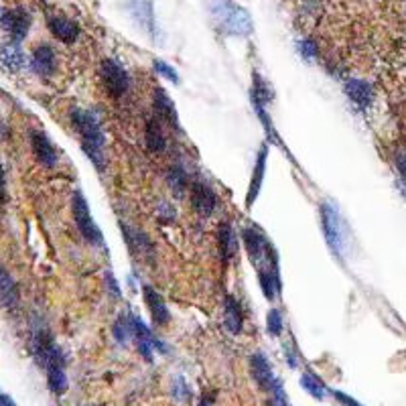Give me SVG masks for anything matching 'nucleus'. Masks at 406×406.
<instances>
[{
  "instance_id": "5701e85b",
  "label": "nucleus",
  "mask_w": 406,
  "mask_h": 406,
  "mask_svg": "<svg viewBox=\"0 0 406 406\" xmlns=\"http://www.w3.org/2000/svg\"><path fill=\"white\" fill-rule=\"evenodd\" d=\"M167 183H169L171 191L175 193V197H183L185 189H187V175L183 169L173 167L167 175Z\"/></svg>"
},
{
  "instance_id": "412c9836",
  "label": "nucleus",
  "mask_w": 406,
  "mask_h": 406,
  "mask_svg": "<svg viewBox=\"0 0 406 406\" xmlns=\"http://www.w3.org/2000/svg\"><path fill=\"white\" fill-rule=\"evenodd\" d=\"M155 110L167 122L177 126V120H179L177 118V110H175V106L171 102V98H167V93L163 92V90H155Z\"/></svg>"
},
{
  "instance_id": "423d86ee",
  "label": "nucleus",
  "mask_w": 406,
  "mask_h": 406,
  "mask_svg": "<svg viewBox=\"0 0 406 406\" xmlns=\"http://www.w3.org/2000/svg\"><path fill=\"white\" fill-rule=\"evenodd\" d=\"M31 14L25 9L16 6V9H0V25L9 33V37L13 43H19L26 37L29 29H31Z\"/></svg>"
},
{
  "instance_id": "cd10ccee",
  "label": "nucleus",
  "mask_w": 406,
  "mask_h": 406,
  "mask_svg": "<svg viewBox=\"0 0 406 406\" xmlns=\"http://www.w3.org/2000/svg\"><path fill=\"white\" fill-rule=\"evenodd\" d=\"M299 47H301V53L307 57V59H313L315 55H317V49H315L313 41H309V39L301 41V43H299Z\"/></svg>"
},
{
  "instance_id": "f257e3e1",
  "label": "nucleus",
  "mask_w": 406,
  "mask_h": 406,
  "mask_svg": "<svg viewBox=\"0 0 406 406\" xmlns=\"http://www.w3.org/2000/svg\"><path fill=\"white\" fill-rule=\"evenodd\" d=\"M71 124H73V128L78 132L83 153L90 157L96 169L102 171V167H104L106 138L104 132H102V126H100V120L96 118V114L90 112V110L76 108L71 112Z\"/></svg>"
},
{
  "instance_id": "bb28decb",
  "label": "nucleus",
  "mask_w": 406,
  "mask_h": 406,
  "mask_svg": "<svg viewBox=\"0 0 406 406\" xmlns=\"http://www.w3.org/2000/svg\"><path fill=\"white\" fill-rule=\"evenodd\" d=\"M153 66H155V69H157V71H158V73H161V76H163V78L171 79L173 83H179V76H177V71H175V69H173V67H171V66H167L165 61H161V59H157V61H155Z\"/></svg>"
},
{
  "instance_id": "6e6552de",
  "label": "nucleus",
  "mask_w": 406,
  "mask_h": 406,
  "mask_svg": "<svg viewBox=\"0 0 406 406\" xmlns=\"http://www.w3.org/2000/svg\"><path fill=\"white\" fill-rule=\"evenodd\" d=\"M131 329H132V338L136 340V347H138V352L146 357V360H151L155 352H165V345L161 343V341L153 335V331L144 325L143 321H141V317H136V315H131Z\"/></svg>"
},
{
  "instance_id": "f8f14e48",
  "label": "nucleus",
  "mask_w": 406,
  "mask_h": 406,
  "mask_svg": "<svg viewBox=\"0 0 406 406\" xmlns=\"http://www.w3.org/2000/svg\"><path fill=\"white\" fill-rule=\"evenodd\" d=\"M47 26H49V31L53 33V37L64 41V43H73V41H78L79 37L78 23H73L71 19L61 16V14L49 16V19H47Z\"/></svg>"
},
{
  "instance_id": "7c9ffc66",
  "label": "nucleus",
  "mask_w": 406,
  "mask_h": 406,
  "mask_svg": "<svg viewBox=\"0 0 406 406\" xmlns=\"http://www.w3.org/2000/svg\"><path fill=\"white\" fill-rule=\"evenodd\" d=\"M335 398H338L340 402H345V405H357V402H355V400H352L350 396H343L341 392H335Z\"/></svg>"
},
{
  "instance_id": "c85d7f7f",
  "label": "nucleus",
  "mask_w": 406,
  "mask_h": 406,
  "mask_svg": "<svg viewBox=\"0 0 406 406\" xmlns=\"http://www.w3.org/2000/svg\"><path fill=\"white\" fill-rule=\"evenodd\" d=\"M396 169L406 179V146L396 153Z\"/></svg>"
},
{
  "instance_id": "dca6fc26",
  "label": "nucleus",
  "mask_w": 406,
  "mask_h": 406,
  "mask_svg": "<svg viewBox=\"0 0 406 406\" xmlns=\"http://www.w3.org/2000/svg\"><path fill=\"white\" fill-rule=\"evenodd\" d=\"M26 64V57L23 49L19 47V43H9L6 47L0 49V67L6 73H16L21 71Z\"/></svg>"
},
{
  "instance_id": "f3484780",
  "label": "nucleus",
  "mask_w": 406,
  "mask_h": 406,
  "mask_svg": "<svg viewBox=\"0 0 406 406\" xmlns=\"http://www.w3.org/2000/svg\"><path fill=\"white\" fill-rule=\"evenodd\" d=\"M223 325L230 333H240L244 325V313H242V305L234 297H225L223 299Z\"/></svg>"
},
{
  "instance_id": "ddd939ff",
  "label": "nucleus",
  "mask_w": 406,
  "mask_h": 406,
  "mask_svg": "<svg viewBox=\"0 0 406 406\" xmlns=\"http://www.w3.org/2000/svg\"><path fill=\"white\" fill-rule=\"evenodd\" d=\"M191 205L199 215H211L215 211V193L205 183L191 185Z\"/></svg>"
},
{
  "instance_id": "c756f323",
  "label": "nucleus",
  "mask_w": 406,
  "mask_h": 406,
  "mask_svg": "<svg viewBox=\"0 0 406 406\" xmlns=\"http://www.w3.org/2000/svg\"><path fill=\"white\" fill-rule=\"evenodd\" d=\"M106 280H108V285H110V290H112V297H118V287H116V283H114V278H112V275H106Z\"/></svg>"
},
{
  "instance_id": "0eeeda50",
  "label": "nucleus",
  "mask_w": 406,
  "mask_h": 406,
  "mask_svg": "<svg viewBox=\"0 0 406 406\" xmlns=\"http://www.w3.org/2000/svg\"><path fill=\"white\" fill-rule=\"evenodd\" d=\"M321 225H323V234L328 240L329 248L333 250L338 256L343 254V228H341V218L338 210L331 203L321 205Z\"/></svg>"
},
{
  "instance_id": "393cba45",
  "label": "nucleus",
  "mask_w": 406,
  "mask_h": 406,
  "mask_svg": "<svg viewBox=\"0 0 406 406\" xmlns=\"http://www.w3.org/2000/svg\"><path fill=\"white\" fill-rule=\"evenodd\" d=\"M114 338L118 340V343H126L128 338H132L131 317H118V321L114 325Z\"/></svg>"
},
{
  "instance_id": "20e7f679",
  "label": "nucleus",
  "mask_w": 406,
  "mask_h": 406,
  "mask_svg": "<svg viewBox=\"0 0 406 406\" xmlns=\"http://www.w3.org/2000/svg\"><path fill=\"white\" fill-rule=\"evenodd\" d=\"M41 366L47 372V384L49 390L57 396L67 390V376H66V357L61 354V350L57 345H53V350L45 355L39 362Z\"/></svg>"
},
{
  "instance_id": "f03ea898",
  "label": "nucleus",
  "mask_w": 406,
  "mask_h": 406,
  "mask_svg": "<svg viewBox=\"0 0 406 406\" xmlns=\"http://www.w3.org/2000/svg\"><path fill=\"white\" fill-rule=\"evenodd\" d=\"M71 211H73V220H76V225H78L79 234L86 238V242H90L92 246H102L104 244V238H102V232L100 228L93 222L92 213H90V205L86 201V197L81 196L79 191L73 193V199H71Z\"/></svg>"
},
{
  "instance_id": "9b49d317",
  "label": "nucleus",
  "mask_w": 406,
  "mask_h": 406,
  "mask_svg": "<svg viewBox=\"0 0 406 406\" xmlns=\"http://www.w3.org/2000/svg\"><path fill=\"white\" fill-rule=\"evenodd\" d=\"M19 299L21 295L13 275L4 266H0V307L6 311H14L19 307Z\"/></svg>"
},
{
  "instance_id": "a878e982",
  "label": "nucleus",
  "mask_w": 406,
  "mask_h": 406,
  "mask_svg": "<svg viewBox=\"0 0 406 406\" xmlns=\"http://www.w3.org/2000/svg\"><path fill=\"white\" fill-rule=\"evenodd\" d=\"M266 331L270 333V335H280V331H283V315L278 309H270L268 311V317H266Z\"/></svg>"
},
{
  "instance_id": "2eb2a0df",
  "label": "nucleus",
  "mask_w": 406,
  "mask_h": 406,
  "mask_svg": "<svg viewBox=\"0 0 406 406\" xmlns=\"http://www.w3.org/2000/svg\"><path fill=\"white\" fill-rule=\"evenodd\" d=\"M55 66H57V61H55V51H53L49 45H39V47H35L33 57H31V69H33L37 76H41V78L51 76L53 71H55Z\"/></svg>"
},
{
  "instance_id": "4468645a",
  "label": "nucleus",
  "mask_w": 406,
  "mask_h": 406,
  "mask_svg": "<svg viewBox=\"0 0 406 406\" xmlns=\"http://www.w3.org/2000/svg\"><path fill=\"white\" fill-rule=\"evenodd\" d=\"M143 290H144V303H146V307H148V311H151L153 321H155L157 325H161V328H165V325L171 321V313L169 309H167V303L163 301V297H161L153 287H143Z\"/></svg>"
},
{
  "instance_id": "6ab92c4d",
  "label": "nucleus",
  "mask_w": 406,
  "mask_h": 406,
  "mask_svg": "<svg viewBox=\"0 0 406 406\" xmlns=\"http://www.w3.org/2000/svg\"><path fill=\"white\" fill-rule=\"evenodd\" d=\"M144 143H146V148L151 153H163L165 146H167V138L161 131V124L157 120H148L146 126H144Z\"/></svg>"
},
{
  "instance_id": "7ed1b4c3",
  "label": "nucleus",
  "mask_w": 406,
  "mask_h": 406,
  "mask_svg": "<svg viewBox=\"0 0 406 406\" xmlns=\"http://www.w3.org/2000/svg\"><path fill=\"white\" fill-rule=\"evenodd\" d=\"M250 367H252V378L256 380V384L263 390H266V392L275 394L276 402H285L287 400L280 382L276 380L275 374H273V366L268 364V360L263 354L250 355Z\"/></svg>"
},
{
  "instance_id": "4be33fe9",
  "label": "nucleus",
  "mask_w": 406,
  "mask_h": 406,
  "mask_svg": "<svg viewBox=\"0 0 406 406\" xmlns=\"http://www.w3.org/2000/svg\"><path fill=\"white\" fill-rule=\"evenodd\" d=\"M264 165H266V148H263V151L258 153V161H256V169H254V175H252V183H250L248 201H246V205H250V203L256 199L258 191H260V187H263Z\"/></svg>"
},
{
  "instance_id": "1a4fd4ad",
  "label": "nucleus",
  "mask_w": 406,
  "mask_h": 406,
  "mask_svg": "<svg viewBox=\"0 0 406 406\" xmlns=\"http://www.w3.org/2000/svg\"><path fill=\"white\" fill-rule=\"evenodd\" d=\"M31 148L43 167H55L57 165V151L47 138V134L41 131L31 132Z\"/></svg>"
},
{
  "instance_id": "2f4dec72",
  "label": "nucleus",
  "mask_w": 406,
  "mask_h": 406,
  "mask_svg": "<svg viewBox=\"0 0 406 406\" xmlns=\"http://www.w3.org/2000/svg\"><path fill=\"white\" fill-rule=\"evenodd\" d=\"M0 199H4V171L0 167Z\"/></svg>"
},
{
  "instance_id": "aec40b11",
  "label": "nucleus",
  "mask_w": 406,
  "mask_h": 406,
  "mask_svg": "<svg viewBox=\"0 0 406 406\" xmlns=\"http://www.w3.org/2000/svg\"><path fill=\"white\" fill-rule=\"evenodd\" d=\"M218 240H220V252H222L223 258H225V260L232 258L238 250V240L230 223H222L220 234H218Z\"/></svg>"
},
{
  "instance_id": "39448f33",
  "label": "nucleus",
  "mask_w": 406,
  "mask_h": 406,
  "mask_svg": "<svg viewBox=\"0 0 406 406\" xmlns=\"http://www.w3.org/2000/svg\"><path fill=\"white\" fill-rule=\"evenodd\" d=\"M102 73V81H104L106 92L112 98H122L131 88V78L126 73V69L120 66L116 59H106L100 67Z\"/></svg>"
},
{
  "instance_id": "b1692460",
  "label": "nucleus",
  "mask_w": 406,
  "mask_h": 406,
  "mask_svg": "<svg viewBox=\"0 0 406 406\" xmlns=\"http://www.w3.org/2000/svg\"><path fill=\"white\" fill-rule=\"evenodd\" d=\"M301 384L303 388L311 394L313 398H317V400H323V398H325V386H323V382L319 380L315 374H311V372H305V374H303Z\"/></svg>"
},
{
  "instance_id": "a211bd4d",
  "label": "nucleus",
  "mask_w": 406,
  "mask_h": 406,
  "mask_svg": "<svg viewBox=\"0 0 406 406\" xmlns=\"http://www.w3.org/2000/svg\"><path fill=\"white\" fill-rule=\"evenodd\" d=\"M345 93H347V98L357 104L360 108H366L370 106L372 102V98H374V92H372V86L364 81V79H347L345 81Z\"/></svg>"
},
{
  "instance_id": "9d476101",
  "label": "nucleus",
  "mask_w": 406,
  "mask_h": 406,
  "mask_svg": "<svg viewBox=\"0 0 406 406\" xmlns=\"http://www.w3.org/2000/svg\"><path fill=\"white\" fill-rule=\"evenodd\" d=\"M120 228H122L124 240H126V244H128V248H131L132 254H136V256H141V258L151 260L153 254H155V246L151 244L148 236L143 234V232H138V230H132L128 225H120Z\"/></svg>"
},
{
  "instance_id": "473e14b6",
  "label": "nucleus",
  "mask_w": 406,
  "mask_h": 406,
  "mask_svg": "<svg viewBox=\"0 0 406 406\" xmlns=\"http://www.w3.org/2000/svg\"><path fill=\"white\" fill-rule=\"evenodd\" d=\"M14 402L9 398V396H4V394H0V406H13Z\"/></svg>"
}]
</instances>
